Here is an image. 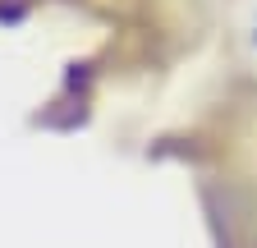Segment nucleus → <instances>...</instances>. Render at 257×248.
Listing matches in <instances>:
<instances>
[{"instance_id":"nucleus-1","label":"nucleus","mask_w":257,"mask_h":248,"mask_svg":"<svg viewBox=\"0 0 257 248\" xmlns=\"http://www.w3.org/2000/svg\"><path fill=\"white\" fill-rule=\"evenodd\" d=\"M239 46L257 65V0H239Z\"/></svg>"}]
</instances>
